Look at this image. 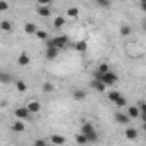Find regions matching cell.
Listing matches in <instances>:
<instances>
[{"label":"cell","instance_id":"16","mask_svg":"<svg viewBox=\"0 0 146 146\" xmlns=\"http://www.w3.org/2000/svg\"><path fill=\"white\" fill-rule=\"evenodd\" d=\"M55 57H57V48H46V58L53 60Z\"/></svg>","mask_w":146,"mask_h":146},{"label":"cell","instance_id":"17","mask_svg":"<svg viewBox=\"0 0 146 146\" xmlns=\"http://www.w3.org/2000/svg\"><path fill=\"white\" fill-rule=\"evenodd\" d=\"M91 131H95V129H93V125H91L90 122H84V124H83V132H81V134H84V136H86V134H90Z\"/></svg>","mask_w":146,"mask_h":146},{"label":"cell","instance_id":"6","mask_svg":"<svg viewBox=\"0 0 146 146\" xmlns=\"http://www.w3.org/2000/svg\"><path fill=\"white\" fill-rule=\"evenodd\" d=\"M115 120H117L119 124H127V122H129V117H127L125 113H122V112H117V113H115Z\"/></svg>","mask_w":146,"mask_h":146},{"label":"cell","instance_id":"7","mask_svg":"<svg viewBox=\"0 0 146 146\" xmlns=\"http://www.w3.org/2000/svg\"><path fill=\"white\" fill-rule=\"evenodd\" d=\"M17 64H19V65H28V64H29V55H28V53H21L19 58H17Z\"/></svg>","mask_w":146,"mask_h":146},{"label":"cell","instance_id":"1","mask_svg":"<svg viewBox=\"0 0 146 146\" xmlns=\"http://www.w3.org/2000/svg\"><path fill=\"white\" fill-rule=\"evenodd\" d=\"M67 41H69V36H57V38H53V40H46V48H64L65 45H67Z\"/></svg>","mask_w":146,"mask_h":146},{"label":"cell","instance_id":"24","mask_svg":"<svg viewBox=\"0 0 146 146\" xmlns=\"http://www.w3.org/2000/svg\"><path fill=\"white\" fill-rule=\"evenodd\" d=\"M64 24H65V19H64V17H57V19L53 21V26H55V28H62Z\"/></svg>","mask_w":146,"mask_h":146},{"label":"cell","instance_id":"31","mask_svg":"<svg viewBox=\"0 0 146 146\" xmlns=\"http://www.w3.org/2000/svg\"><path fill=\"white\" fill-rule=\"evenodd\" d=\"M9 11V4L7 2H0V12H5Z\"/></svg>","mask_w":146,"mask_h":146},{"label":"cell","instance_id":"33","mask_svg":"<svg viewBox=\"0 0 146 146\" xmlns=\"http://www.w3.org/2000/svg\"><path fill=\"white\" fill-rule=\"evenodd\" d=\"M98 5H102V7H108L110 2H108V0H98Z\"/></svg>","mask_w":146,"mask_h":146},{"label":"cell","instance_id":"5","mask_svg":"<svg viewBox=\"0 0 146 146\" xmlns=\"http://www.w3.org/2000/svg\"><path fill=\"white\" fill-rule=\"evenodd\" d=\"M0 83H2V84L12 83V76L9 74V72H2V70H0Z\"/></svg>","mask_w":146,"mask_h":146},{"label":"cell","instance_id":"3","mask_svg":"<svg viewBox=\"0 0 146 146\" xmlns=\"http://www.w3.org/2000/svg\"><path fill=\"white\" fill-rule=\"evenodd\" d=\"M26 108H28L29 113H31V112H33V113H38V112L41 110V105H40V102H29Z\"/></svg>","mask_w":146,"mask_h":146},{"label":"cell","instance_id":"28","mask_svg":"<svg viewBox=\"0 0 146 146\" xmlns=\"http://www.w3.org/2000/svg\"><path fill=\"white\" fill-rule=\"evenodd\" d=\"M115 105H117V107H125V105H127V100H125L124 96H120V98L115 102Z\"/></svg>","mask_w":146,"mask_h":146},{"label":"cell","instance_id":"21","mask_svg":"<svg viewBox=\"0 0 146 146\" xmlns=\"http://www.w3.org/2000/svg\"><path fill=\"white\" fill-rule=\"evenodd\" d=\"M139 115V110H137V107H131L129 108V112H127V117H132V119H136Z\"/></svg>","mask_w":146,"mask_h":146},{"label":"cell","instance_id":"10","mask_svg":"<svg viewBox=\"0 0 146 146\" xmlns=\"http://www.w3.org/2000/svg\"><path fill=\"white\" fill-rule=\"evenodd\" d=\"M12 129H14L16 132H23V131L26 129V125L23 124V120H17V122H14V124H12Z\"/></svg>","mask_w":146,"mask_h":146},{"label":"cell","instance_id":"12","mask_svg":"<svg viewBox=\"0 0 146 146\" xmlns=\"http://www.w3.org/2000/svg\"><path fill=\"white\" fill-rule=\"evenodd\" d=\"M125 137L131 139V141H132V139H137V131H136V129H127V131H125Z\"/></svg>","mask_w":146,"mask_h":146},{"label":"cell","instance_id":"23","mask_svg":"<svg viewBox=\"0 0 146 146\" xmlns=\"http://www.w3.org/2000/svg\"><path fill=\"white\" fill-rule=\"evenodd\" d=\"M78 14H79V9H76V7H70L67 11V16L69 17H78Z\"/></svg>","mask_w":146,"mask_h":146},{"label":"cell","instance_id":"9","mask_svg":"<svg viewBox=\"0 0 146 146\" xmlns=\"http://www.w3.org/2000/svg\"><path fill=\"white\" fill-rule=\"evenodd\" d=\"M91 88H95V90H96V91H100V93H102V91H105V84H103V83H100V81H96V79H95V81H91Z\"/></svg>","mask_w":146,"mask_h":146},{"label":"cell","instance_id":"26","mask_svg":"<svg viewBox=\"0 0 146 146\" xmlns=\"http://www.w3.org/2000/svg\"><path fill=\"white\" fill-rule=\"evenodd\" d=\"M76 141H78L79 144H86V143H88V139H86V136H84V134H78Z\"/></svg>","mask_w":146,"mask_h":146},{"label":"cell","instance_id":"2","mask_svg":"<svg viewBox=\"0 0 146 146\" xmlns=\"http://www.w3.org/2000/svg\"><path fill=\"white\" fill-rule=\"evenodd\" d=\"M117 74H113V72H107V74H98L96 72V81H100V83H103L105 86H112V84H115L117 83Z\"/></svg>","mask_w":146,"mask_h":146},{"label":"cell","instance_id":"25","mask_svg":"<svg viewBox=\"0 0 146 146\" xmlns=\"http://www.w3.org/2000/svg\"><path fill=\"white\" fill-rule=\"evenodd\" d=\"M16 88H17V91L24 93V91H26V83H24V81H17V83H16Z\"/></svg>","mask_w":146,"mask_h":146},{"label":"cell","instance_id":"13","mask_svg":"<svg viewBox=\"0 0 146 146\" xmlns=\"http://www.w3.org/2000/svg\"><path fill=\"white\" fill-rule=\"evenodd\" d=\"M0 29L2 31H12V23L11 21H2L0 23Z\"/></svg>","mask_w":146,"mask_h":146},{"label":"cell","instance_id":"32","mask_svg":"<svg viewBox=\"0 0 146 146\" xmlns=\"http://www.w3.org/2000/svg\"><path fill=\"white\" fill-rule=\"evenodd\" d=\"M137 110H139V113H144V112H146V105H144V102H141V103H139Z\"/></svg>","mask_w":146,"mask_h":146},{"label":"cell","instance_id":"18","mask_svg":"<svg viewBox=\"0 0 146 146\" xmlns=\"http://www.w3.org/2000/svg\"><path fill=\"white\" fill-rule=\"evenodd\" d=\"M86 139H88V143H95V141H98V134H96V131H91L90 134H86Z\"/></svg>","mask_w":146,"mask_h":146},{"label":"cell","instance_id":"14","mask_svg":"<svg viewBox=\"0 0 146 146\" xmlns=\"http://www.w3.org/2000/svg\"><path fill=\"white\" fill-rule=\"evenodd\" d=\"M72 96H74V100H84L86 98V93L83 90H76L74 93H72Z\"/></svg>","mask_w":146,"mask_h":146},{"label":"cell","instance_id":"34","mask_svg":"<svg viewBox=\"0 0 146 146\" xmlns=\"http://www.w3.org/2000/svg\"><path fill=\"white\" fill-rule=\"evenodd\" d=\"M35 146H45V141H43V139H38V141L35 143Z\"/></svg>","mask_w":146,"mask_h":146},{"label":"cell","instance_id":"27","mask_svg":"<svg viewBox=\"0 0 146 146\" xmlns=\"http://www.w3.org/2000/svg\"><path fill=\"white\" fill-rule=\"evenodd\" d=\"M35 35H36V36H38L40 40H48V35H46L45 31H40V29H38V31H36Z\"/></svg>","mask_w":146,"mask_h":146},{"label":"cell","instance_id":"20","mask_svg":"<svg viewBox=\"0 0 146 146\" xmlns=\"http://www.w3.org/2000/svg\"><path fill=\"white\" fill-rule=\"evenodd\" d=\"M74 48H76L78 52H84V50L88 48V45H86V41H78V43L74 45Z\"/></svg>","mask_w":146,"mask_h":146},{"label":"cell","instance_id":"15","mask_svg":"<svg viewBox=\"0 0 146 146\" xmlns=\"http://www.w3.org/2000/svg\"><path fill=\"white\" fill-rule=\"evenodd\" d=\"M107 96H108V100H110V102H113V103H115V102H117V100H119V98H120L122 95H120L119 91H110V93H108Z\"/></svg>","mask_w":146,"mask_h":146},{"label":"cell","instance_id":"11","mask_svg":"<svg viewBox=\"0 0 146 146\" xmlns=\"http://www.w3.org/2000/svg\"><path fill=\"white\" fill-rule=\"evenodd\" d=\"M24 29H26V33H29V35H35V33L38 31L36 24H33V23H28V24L24 26Z\"/></svg>","mask_w":146,"mask_h":146},{"label":"cell","instance_id":"8","mask_svg":"<svg viewBox=\"0 0 146 146\" xmlns=\"http://www.w3.org/2000/svg\"><path fill=\"white\" fill-rule=\"evenodd\" d=\"M50 139H52V143H53V144H64V143H65V137H64V136H60V134H53Z\"/></svg>","mask_w":146,"mask_h":146},{"label":"cell","instance_id":"22","mask_svg":"<svg viewBox=\"0 0 146 146\" xmlns=\"http://www.w3.org/2000/svg\"><path fill=\"white\" fill-rule=\"evenodd\" d=\"M107 72H110V67L107 64H100L98 67V74H107Z\"/></svg>","mask_w":146,"mask_h":146},{"label":"cell","instance_id":"4","mask_svg":"<svg viewBox=\"0 0 146 146\" xmlns=\"http://www.w3.org/2000/svg\"><path fill=\"white\" fill-rule=\"evenodd\" d=\"M16 115H17L21 120H24V119H28V117H29V112H28V108H26V107H21V108H16Z\"/></svg>","mask_w":146,"mask_h":146},{"label":"cell","instance_id":"30","mask_svg":"<svg viewBox=\"0 0 146 146\" xmlns=\"http://www.w3.org/2000/svg\"><path fill=\"white\" fill-rule=\"evenodd\" d=\"M43 91H45V93H50V91H53V84H50V83H45V84H43Z\"/></svg>","mask_w":146,"mask_h":146},{"label":"cell","instance_id":"19","mask_svg":"<svg viewBox=\"0 0 146 146\" xmlns=\"http://www.w3.org/2000/svg\"><path fill=\"white\" fill-rule=\"evenodd\" d=\"M38 14H40L41 17H48V16H50V7H40V9H38Z\"/></svg>","mask_w":146,"mask_h":146},{"label":"cell","instance_id":"29","mask_svg":"<svg viewBox=\"0 0 146 146\" xmlns=\"http://www.w3.org/2000/svg\"><path fill=\"white\" fill-rule=\"evenodd\" d=\"M120 35H122V36H127V35H131V28H129V26H122V29H120Z\"/></svg>","mask_w":146,"mask_h":146}]
</instances>
